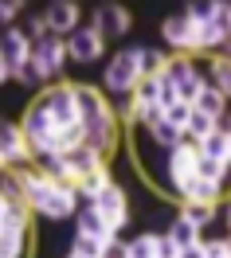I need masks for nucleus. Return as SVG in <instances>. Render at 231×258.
<instances>
[{"mask_svg": "<svg viewBox=\"0 0 231 258\" xmlns=\"http://www.w3.org/2000/svg\"><path fill=\"white\" fill-rule=\"evenodd\" d=\"M204 254L208 258H231L227 254V235L223 239H204Z\"/></svg>", "mask_w": 231, "mask_h": 258, "instance_id": "obj_36", "label": "nucleus"}, {"mask_svg": "<svg viewBox=\"0 0 231 258\" xmlns=\"http://www.w3.org/2000/svg\"><path fill=\"white\" fill-rule=\"evenodd\" d=\"M24 35H28L32 43H39V39L47 35V24H43V12H32V16H24Z\"/></svg>", "mask_w": 231, "mask_h": 258, "instance_id": "obj_33", "label": "nucleus"}, {"mask_svg": "<svg viewBox=\"0 0 231 258\" xmlns=\"http://www.w3.org/2000/svg\"><path fill=\"white\" fill-rule=\"evenodd\" d=\"M67 55H71V63H98L102 55H106V39L98 35L94 24H83V28H75V32L67 35Z\"/></svg>", "mask_w": 231, "mask_h": 258, "instance_id": "obj_8", "label": "nucleus"}, {"mask_svg": "<svg viewBox=\"0 0 231 258\" xmlns=\"http://www.w3.org/2000/svg\"><path fill=\"white\" fill-rule=\"evenodd\" d=\"M157 258H181V246L168 239L165 231H161V239H157Z\"/></svg>", "mask_w": 231, "mask_h": 258, "instance_id": "obj_38", "label": "nucleus"}, {"mask_svg": "<svg viewBox=\"0 0 231 258\" xmlns=\"http://www.w3.org/2000/svg\"><path fill=\"white\" fill-rule=\"evenodd\" d=\"M208 71H212V75H208L212 86L231 102V59L227 55H208Z\"/></svg>", "mask_w": 231, "mask_h": 258, "instance_id": "obj_21", "label": "nucleus"}, {"mask_svg": "<svg viewBox=\"0 0 231 258\" xmlns=\"http://www.w3.org/2000/svg\"><path fill=\"white\" fill-rule=\"evenodd\" d=\"M188 117H192V102H177V106H168V110H165V121H168V125H177V129L188 125Z\"/></svg>", "mask_w": 231, "mask_h": 258, "instance_id": "obj_32", "label": "nucleus"}, {"mask_svg": "<svg viewBox=\"0 0 231 258\" xmlns=\"http://www.w3.org/2000/svg\"><path fill=\"white\" fill-rule=\"evenodd\" d=\"M32 63H35V71H39V79H43V82H59V79H63V67L71 63L67 39L47 32L39 43H32Z\"/></svg>", "mask_w": 231, "mask_h": 258, "instance_id": "obj_3", "label": "nucleus"}, {"mask_svg": "<svg viewBox=\"0 0 231 258\" xmlns=\"http://www.w3.org/2000/svg\"><path fill=\"white\" fill-rule=\"evenodd\" d=\"M227 235H231V204H227Z\"/></svg>", "mask_w": 231, "mask_h": 258, "instance_id": "obj_44", "label": "nucleus"}, {"mask_svg": "<svg viewBox=\"0 0 231 258\" xmlns=\"http://www.w3.org/2000/svg\"><path fill=\"white\" fill-rule=\"evenodd\" d=\"M137 63H141V79H153V75H165L168 55L161 47H137Z\"/></svg>", "mask_w": 231, "mask_h": 258, "instance_id": "obj_23", "label": "nucleus"}, {"mask_svg": "<svg viewBox=\"0 0 231 258\" xmlns=\"http://www.w3.org/2000/svg\"><path fill=\"white\" fill-rule=\"evenodd\" d=\"M0 157L8 168H24V164H35V153L24 137V125L12 121V117H0Z\"/></svg>", "mask_w": 231, "mask_h": 258, "instance_id": "obj_5", "label": "nucleus"}, {"mask_svg": "<svg viewBox=\"0 0 231 258\" xmlns=\"http://www.w3.org/2000/svg\"><path fill=\"white\" fill-rule=\"evenodd\" d=\"M67 164H71V180L79 184V180H86V176H94L98 168H106V157H102L98 149H90V145H79V149H71L67 153Z\"/></svg>", "mask_w": 231, "mask_h": 258, "instance_id": "obj_14", "label": "nucleus"}, {"mask_svg": "<svg viewBox=\"0 0 231 258\" xmlns=\"http://www.w3.org/2000/svg\"><path fill=\"white\" fill-rule=\"evenodd\" d=\"M177 102H181V90H177V86H172V82L165 79V75H161V106H177Z\"/></svg>", "mask_w": 231, "mask_h": 258, "instance_id": "obj_37", "label": "nucleus"}, {"mask_svg": "<svg viewBox=\"0 0 231 258\" xmlns=\"http://www.w3.org/2000/svg\"><path fill=\"white\" fill-rule=\"evenodd\" d=\"M177 200H200V204H219V196H223V184H212V180H204V176H188L177 184Z\"/></svg>", "mask_w": 231, "mask_h": 258, "instance_id": "obj_15", "label": "nucleus"}, {"mask_svg": "<svg viewBox=\"0 0 231 258\" xmlns=\"http://www.w3.org/2000/svg\"><path fill=\"white\" fill-rule=\"evenodd\" d=\"M90 24L98 28V35L110 43V39H126L133 28V12L126 8V4H114V0H106V4H98L94 8V16H90Z\"/></svg>", "mask_w": 231, "mask_h": 258, "instance_id": "obj_6", "label": "nucleus"}, {"mask_svg": "<svg viewBox=\"0 0 231 258\" xmlns=\"http://www.w3.org/2000/svg\"><path fill=\"white\" fill-rule=\"evenodd\" d=\"M200 153L212 157V161H227L231 157V141H227V125H223V121H215V129L200 141Z\"/></svg>", "mask_w": 231, "mask_h": 258, "instance_id": "obj_18", "label": "nucleus"}, {"mask_svg": "<svg viewBox=\"0 0 231 258\" xmlns=\"http://www.w3.org/2000/svg\"><path fill=\"white\" fill-rule=\"evenodd\" d=\"M192 110H200L204 113V117H212V121H219V117H227V98L219 94V90H215L212 82H208V86H204V90H200L196 94V102H192Z\"/></svg>", "mask_w": 231, "mask_h": 258, "instance_id": "obj_16", "label": "nucleus"}, {"mask_svg": "<svg viewBox=\"0 0 231 258\" xmlns=\"http://www.w3.org/2000/svg\"><path fill=\"white\" fill-rule=\"evenodd\" d=\"M90 204L98 208V215H102L110 227H114V231H122V227L130 223V196H126V188H122L118 180L110 184V188H102V192L94 196Z\"/></svg>", "mask_w": 231, "mask_h": 258, "instance_id": "obj_9", "label": "nucleus"}, {"mask_svg": "<svg viewBox=\"0 0 231 258\" xmlns=\"http://www.w3.org/2000/svg\"><path fill=\"white\" fill-rule=\"evenodd\" d=\"M35 168H39L47 180H55V184H75V180H71V164H67L63 153H43V157H35Z\"/></svg>", "mask_w": 231, "mask_h": 258, "instance_id": "obj_17", "label": "nucleus"}, {"mask_svg": "<svg viewBox=\"0 0 231 258\" xmlns=\"http://www.w3.org/2000/svg\"><path fill=\"white\" fill-rule=\"evenodd\" d=\"M32 106H39V110L47 113L55 125H79V102H75V82H51L47 90H39L35 94Z\"/></svg>", "mask_w": 231, "mask_h": 258, "instance_id": "obj_2", "label": "nucleus"}, {"mask_svg": "<svg viewBox=\"0 0 231 258\" xmlns=\"http://www.w3.org/2000/svg\"><path fill=\"white\" fill-rule=\"evenodd\" d=\"M215 211H219V204H200V200H184V204H181V215H184V219H192L196 227H208L215 219Z\"/></svg>", "mask_w": 231, "mask_h": 258, "instance_id": "obj_25", "label": "nucleus"}, {"mask_svg": "<svg viewBox=\"0 0 231 258\" xmlns=\"http://www.w3.org/2000/svg\"><path fill=\"white\" fill-rule=\"evenodd\" d=\"M196 157H200V145L188 141V137H184L177 149H168V157H165V188L168 192H177L181 180L196 176Z\"/></svg>", "mask_w": 231, "mask_h": 258, "instance_id": "obj_7", "label": "nucleus"}, {"mask_svg": "<svg viewBox=\"0 0 231 258\" xmlns=\"http://www.w3.org/2000/svg\"><path fill=\"white\" fill-rule=\"evenodd\" d=\"M181 258H208V254H204V239H200L196 246H184V250H181Z\"/></svg>", "mask_w": 231, "mask_h": 258, "instance_id": "obj_40", "label": "nucleus"}, {"mask_svg": "<svg viewBox=\"0 0 231 258\" xmlns=\"http://www.w3.org/2000/svg\"><path fill=\"white\" fill-rule=\"evenodd\" d=\"M227 254H231V235H227Z\"/></svg>", "mask_w": 231, "mask_h": 258, "instance_id": "obj_45", "label": "nucleus"}, {"mask_svg": "<svg viewBox=\"0 0 231 258\" xmlns=\"http://www.w3.org/2000/svg\"><path fill=\"white\" fill-rule=\"evenodd\" d=\"M0 55H4V63H8L12 75L32 59V39L24 35V28H4L0 32Z\"/></svg>", "mask_w": 231, "mask_h": 258, "instance_id": "obj_12", "label": "nucleus"}, {"mask_svg": "<svg viewBox=\"0 0 231 258\" xmlns=\"http://www.w3.org/2000/svg\"><path fill=\"white\" fill-rule=\"evenodd\" d=\"M227 172H231L227 161H212V157H204V153L196 157V176L212 180V184H227Z\"/></svg>", "mask_w": 231, "mask_h": 258, "instance_id": "obj_26", "label": "nucleus"}, {"mask_svg": "<svg viewBox=\"0 0 231 258\" xmlns=\"http://www.w3.org/2000/svg\"><path fill=\"white\" fill-rule=\"evenodd\" d=\"M8 79H12V71H8V63H4V55H0V86H4Z\"/></svg>", "mask_w": 231, "mask_h": 258, "instance_id": "obj_41", "label": "nucleus"}, {"mask_svg": "<svg viewBox=\"0 0 231 258\" xmlns=\"http://www.w3.org/2000/svg\"><path fill=\"white\" fill-rule=\"evenodd\" d=\"M215 24L231 35V4H227V0H215Z\"/></svg>", "mask_w": 231, "mask_h": 258, "instance_id": "obj_39", "label": "nucleus"}, {"mask_svg": "<svg viewBox=\"0 0 231 258\" xmlns=\"http://www.w3.org/2000/svg\"><path fill=\"white\" fill-rule=\"evenodd\" d=\"M20 12H24V4H20V0H0V24H4V28H16Z\"/></svg>", "mask_w": 231, "mask_h": 258, "instance_id": "obj_35", "label": "nucleus"}, {"mask_svg": "<svg viewBox=\"0 0 231 258\" xmlns=\"http://www.w3.org/2000/svg\"><path fill=\"white\" fill-rule=\"evenodd\" d=\"M161 121H165V106H157V102H153V106H149V102H137V125H145V133L153 125H161Z\"/></svg>", "mask_w": 231, "mask_h": 258, "instance_id": "obj_29", "label": "nucleus"}, {"mask_svg": "<svg viewBox=\"0 0 231 258\" xmlns=\"http://www.w3.org/2000/svg\"><path fill=\"white\" fill-rule=\"evenodd\" d=\"M212 129H215V121H212V117H204L200 110H192V117H188V125H184V137H188V141H196V145H200V141H204V137H208Z\"/></svg>", "mask_w": 231, "mask_h": 258, "instance_id": "obj_28", "label": "nucleus"}, {"mask_svg": "<svg viewBox=\"0 0 231 258\" xmlns=\"http://www.w3.org/2000/svg\"><path fill=\"white\" fill-rule=\"evenodd\" d=\"M0 168H8V164H4V157H0Z\"/></svg>", "mask_w": 231, "mask_h": 258, "instance_id": "obj_46", "label": "nucleus"}, {"mask_svg": "<svg viewBox=\"0 0 231 258\" xmlns=\"http://www.w3.org/2000/svg\"><path fill=\"white\" fill-rule=\"evenodd\" d=\"M24 137H28V145H32L35 157H43V153H51V137H55V121H51L47 113L39 110V106H28V113H24Z\"/></svg>", "mask_w": 231, "mask_h": 258, "instance_id": "obj_10", "label": "nucleus"}, {"mask_svg": "<svg viewBox=\"0 0 231 258\" xmlns=\"http://www.w3.org/2000/svg\"><path fill=\"white\" fill-rule=\"evenodd\" d=\"M161 39H165L177 55H200V28L188 20L184 8L161 20Z\"/></svg>", "mask_w": 231, "mask_h": 258, "instance_id": "obj_4", "label": "nucleus"}, {"mask_svg": "<svg viewBox=\"0 0 231 258\" xmlns=\"http://www.w3.org/2000/svg\"><path fill=\"white\" fill-rule=\"evenodd\" d=\"M110 184H114V176H110V164H106V168H98L94 176L79 180V184H71V188H75V196H79V204H90V200H94L102 188H110Z\"/></svg>", "mask_w": 231, "mask_h": 258, "instance_id": "obj_20", "label": "nucleus"}, {"mask_svg": "<svg viewBox=\"0 0 231 258\" xmlns=\"http://www.w3.org/2000/svg\"><path fill=\"white\" fill-rule=\"evenodd\" d=\"M133 98H137V102H149V106H153V102L161 106V75L141 79V82H137V90H133Z\"/></svg>", "mask_w": 231, "mask_h": 258, "instance_id": "obj_30", "label": "nucleus"}, {"mask_svg": "<svg viewBox=\"0 0 231 258\" xmlns=\"http://www.w3.org/2000/svg\"><path fill=\"white\" fill-rule=\"evenodd\" d=\"M223 125H227V141H231V110H227V117H219ZM227 164H231V157H227Z\"/></svg>", "mask_w": 231, "mask_h": 258, "instance_id": "obj_43", "label": "nucleus"}, {"mask_svg": "<svg viewBox=\"0 0 231 258\" xmlns=\"http://www.w3.org/2000/svg\"><path fill=\"white\" fill-rule=\"evenodd\" d=\"M12 82H20V86H28V90H35V86H39L43 79H39V71H35V63L28 59V63H24V67L16 71V75H12Z\"/></svg>", "mask_w": 231, "mask_h": 258, "instance_id": "obj_34", "label": "nucleus"}, {"mask_svg": "<svg viewBox=\"0 0 231 258\" xmlns=\"http://www.w3.org/2000/svg\"><path fill=\"white\" fill-rule=\"evenodd\" d=\"M157 231H141V235H133L130 242H126V254L130 258H157Z\"/></svg>", "mask_w": 231, "mask_h": 258, "instance_id": "obj_24", "label": "nucleus"}, {"mask_svg": "<svg viewBox=\"0 0 231 258\" xmlns=\"http://www.w3.org/2000/svg\"><path fill=\"white\" fill-rule=\"evenodd\" d=\"M184 12L192 24H208L215 16V0H196V4H184Z\"/></svg>", "mask_w": 231, "mask_h": 258, "instance_id": "obj_31", "label": "nucleus"}, {"mask_svg": "<svg viewBox=\"0 0 231 258\" xmlns=\"http://www.w3.org/2000/svg\"><path fill=\"white\" fill-rule=\"evenodd\" d=\"M86 145V133H83V121L79 125H63V129H55V137H51V153H71V149H79Z\"/></svg>", "mask_w": 231, "mask_h": 258, "instance_id": "obj_22", "label": "nucleus"}, {"mask_svg": "<svg viewBox=\"0 0 231 258\" xmlns=\"http://www.w3.org/2000/svg\"><path fill=\"white\" fill-rule=\"evenodd\" d=\"M43 24H47L51 35H71L75 28H83V4H75V0H51L47 8H43Z\"/></svg>", "mask_w": 231, "mask_h": 258, "instance_id": "obj_11", "label": "nucleus"}, {"mask_svg": "<svg viewBox=\"0 0 231 258\" xmlns=\"http://www.w3.org/2000/svg\"><path fill=\"white\" fill-rule=\"evenodd\" d=\"M4 215H8V200H4V192H0V223H4Z\"/></svg>", "mask_w": 231, "mask_h": 258, "instance_id": "obj_42", "label": "nucleus"}, {"mask_svg": "<svg viewBox=\"0 0 231 258\" xmlns=\"http://www.w3.org/2000/svg\"><path fill=\"white\" fill-rule=\"evenodd\" d=\"M141 82V63H137V47H122L106 59V71H102V90L106 98H126L137 90Z\"/></svg>", "mask_w": 231, "mask_h": 258, "instance_id": "obj_1", "label": "nucleus"}, {"mask_svg": "<svg viewBox=\"0 0 231 258\" xmlns=\"http://www.w3.org/2000/svg\"><path fill=\"white\" fill-rule=\"evenodd\" d=\"M75 223H79V231H75V235H86V239H98L102 246L118 239V231H114V227H110V223H106V219L98 215V208H94V204H83V208L75 211Z\"/></svg>", "mask_w": 231, "mask_h": 258, "instance_id": "obj_13", "label": "nucleus"}, {"mask_svg": "<svg viewBox=\"0 0 231 258\" xmlns=\"http://www.w3.org/2000/svg\"><path fill=\"white\" fill-rule=\"evenodd\" d=\"M168 239L177 242V246H196L200 239H204V227H196L192 223V219H184V215H177V219H172V223H168V231H165Z\"/></svg>", "mask_w": 231, "mask_h": 258, "instance_id": "obj_19", "label": "nucleus"}, {"mask_svg": "<svg viewBox=\"0 0 231 258\" xmlns=\"http://www.w3.org/2000/svg\"><path fill=\"white\" fill-rule=\"evenodd\" d=\"M149 141H153V145H161L168 153V149H177L184 141V129H177V125H168V121H161V125H153L149 129Z\"/></svg>", "mask_w": 231, "mask_h": 258, "instance_id": "obj_27", "label": "nucleus"}]
</instances>
